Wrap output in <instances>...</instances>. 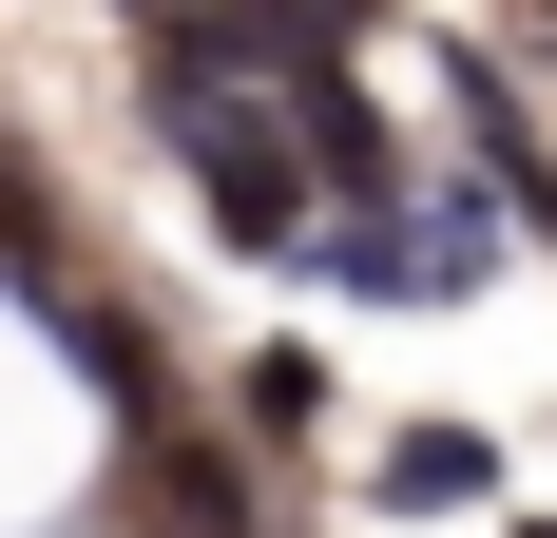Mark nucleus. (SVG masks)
<instances>
[{
	"label": "nucleus",
	"instance_id": "1",
	"mask_svg": "<svg viewBox=\"0 0 557 538\" xmlns=\"http://www.w3.org/2000/svg\"><path fill=\"white\" fill-rule=\"evenodd\" d=\"M154 97H173V135H193V193H212L250 250H327V212H308V115H270L250 77H173V58H154Z\"/></svg>",
	"mask_w": 557,
	"mask_h": 538
},
{
	"label": "nucleus",
	"instance_id": "2",
	"mask_svg": "<svg viewBox=\"0 0 557 538\" xmlns=\"http://www.w3.org/2000/svg\"><path fill=\"white\" fill-rule=\"evenodd\" d=\"M481 250H500L481 212H346V231H327L308 269H327V289H461Z\"/></svg>",
	"mask_w": 557,
	"mask_h": 538
},
{
	"label": "nucleus",
	"instance_id": "3",
	"mask_svg": "<svg viewBox=\"0 0 557 538\" xmlns=\"http://www.w3.org/2000/svg\"><path fill=\"white\" fill-rule=\"evenodd\" d=\"M385 500L461 519V500H500V442H481V424H404V442H385Z\"/></svg>",
	"mask_w": 557,
	"mask_h": 538
},
{
	"label": "nucleus",
	"instance_id": "4",
	"mask_svg": "<svg viewBox=\"0 0 557 538\" xmlns=\"http://www.w3.org/2000/svg\"><path fill=\"white\" fill-rule=\"evenodd\" d=\"M154 20H173V0H154Z\"/></svg>",
	"mask_w": 557,
	"mask_h": 538
}]
</instances>
